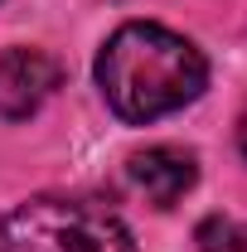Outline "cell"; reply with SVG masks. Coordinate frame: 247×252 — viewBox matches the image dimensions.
I'll return each mask as SVG.
<instances>
[{
    "label": "cell",
    "instance_id": "7a4b0ae2",
    "mask_svg": "<svg viewBox=\"0 0 247 252\" xmlns=\"http://www.w3.org/2000/svg\"><path fill=\"white\" fill-rule=\"evenodd\" d=\"M0 252H136L126 223L83 199H34L0 219Z\"/></svg>",
    "mask_w": 247,
    "mask_h": 252
},
{
    "label": "cell",
    "instance_id": "5b68a950",
    "mask_svg": "<svg viewBox=\"0 0 247 252\" xmlns=\"http://www.w3.org/2000/svg\"><path fill=\"white\" fill-rule=\"evenodd\" d=\"M194 243H199L204 252H247V228L233 223V219H223V214H214V219L199 223Z\"/></svg>",
    "mask_w": 247,
    "mask_h": 252
},
{
    "label": "cell",
    "instance_id": "277c9868",
    "mask_svg": "<svg viewBox=\"0 0 247 252\" xmlns=\"http://www.w3.org/2000/svg\"><path fill=\"white\" fill-rule=\"evenodd\" d=\"M131 180L136 189L151 199L155 209H170L175 199H185L189 185H194V156L189 151H175V146H151V151H136L131 156Z\"/></svg>",
    "mask_w": 247,
    "mask_h": 252
},
{
    "label": "cell",
    "instance_id": "6da1fadb",
    "mask_svg": "<svg viewBox=\"0 0 247 252\" xmlns=\"http://www.w3.org/2000/svg\"><path fill=\"white\" fill-rule=\"evenodd\" d=\"M97 83L122 122H155L204 93L209 63L160 25H122L97 54Z\"/></svg>",
    "mask_w": 247,
    "mask_h": 252
},
{
    "label": "cell",
    "instance_id": "8992f818",
    "mask_svg": "<svg viewBox=\"0 0 247 252\" xmlns=\"http://www.w3.org/2000/svg\"><path fill=\"white\" fill-rule=\"evenodd\" d=\"M238 146H243V156H247V107H243V117H238Z\"/></svg>",
    "mask_w": 247,
    "mask_h": 252
},
{
    "label": "cell",
    "instance_id": "3957f363",
    "mask_svg": "<svg viewBox=\"0 0 247 252\" xmlns=\"http://www.w3.org/2000/svg\"><path fill=\"white\" fill-rule=\"evenodd\" d=\"M54 88H59V63L44 49H5L0 54V117H10V122L34 117Z\"/></svg>",
    "mask_w": 247,
    "mask_h": 252
}]
</instances>
